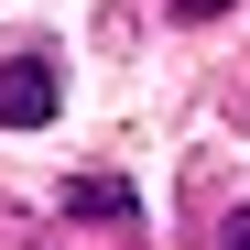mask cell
<instances>
[{
  "label": "cell",
  "mask_w": 250,
  "mask_h": 250,
  "mask_svg": "<svg viewBox=\"0 0 250 250\" xmlns=\"http://www.w3.org/2000/svg\"><path fill=\"white\" fill-rule=\"evenodd\" d=\"M218 250H250V207H229V229H218Z\"/></svg>",
  "instance_id": "obj_3"
},
{
  "label": "cell",
  "mask_w": 250,
  "mask_h": 250,
  "mask_svg": "<svg viewBox=\"0 0 250 250\" xmlns=\"http://www.w3.org/2000/svg\"><path fill=\"white\" fill-rule=\"evenodd\" d=\"M65 218H131V185L120 174H76L65 185Z\"/></svg>",
  "instance_id": "obj_2"
},
{
  "label": "cell",
  "mask_w": 250,
  "mask_h": 250,
  "mask_svg": "<svg viewBox=\"0 0 250 250\" xmlns=\"http://www.w3.org/2000/svg\"><path fill=\"white\" fill-rule=\"evenodd\" d=\"M174 11H185V22H218V11H229V0H174Z\"/></svg>",
  "instance_id": "obj_4"
},
{
  "label": "cell",
  "mask_w": 250,
  "mask_h": 250,
  "mask_svg": "<svg viewBox=\"0 0 250 250\" xmlns=\"http://www.w3.org/2000/svg\"><path fill=\"white\" fill-rule=\"evenodd\" d=\"M0 120L11 131H44L55 120V55H11L0 65Z\"/></svg>",
  "instance_id": "obj_1"
}]
</instances>
